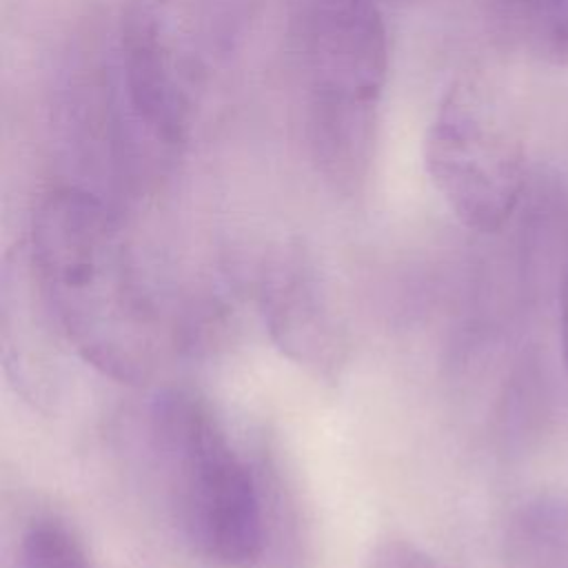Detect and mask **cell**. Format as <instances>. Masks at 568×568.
<instances>
[{
  "instance_id": "obj_2",
  "label": "cell",
  "mask_w": 568,
  "mask_h": 568,
  "mask_svg": "<svg viewBox=\"0 0 568 568\" xmlns=\"http://www.w3.org/2000/svg\"><path fill=\"white\" fill-rule=\"evenodd\" d=\"M149 448L184 544L220 568H253L268 552L260 466L235 448L204 397L162 390L149 410Z\"/></svg>"
},
{
  "instance_id": "obj_11",
  "label": "cell",
  "mask_w": 568,
  "mask_h": 568,
  "mask_svg": "<svg viewBox=\"0 0 568 568\" xmlns=\"http://www.w3.org/2000/svg\"><path fill=\"white\" fill-rule=\"evenodd\" d=\"M559 333H561V357H564V366H566V375H568V275L561 284V293H559Z\"/></svg>"
},
{
  "instance_id": "obj_1",
  "label": "cell",
  "mask_w": 568,
  "mask_h": 568,
  "mask_svg": "<svg viewBox=\"0 0 568 568\" xmlns=\"http://www.w3.org/2000/svg\"><path fill=\"white\" fill-rule=\"evenodd\" d=\"M29 271L78 357L120 384L146 382L160 357V322L120 224L80 186H53L36 204Z\"/></svg>"
},
{
  "instance_id": "obj_6",
  "label": "cell",
  "mask_w": 568,
  "mask_h": 568,
  "mask_svg": "<svg viewBox=\"0 0 568 568\" xmlns=\"http://www.w3.org/2000/svg\"><path fill=\"white\" fill-rule=\"evenodd\" d=\"M257 306L284 357L317 379L339 377L348 355L346 331L308 257L297 251L268 257L257 280Z\"/></svg>"
},
{
  "instance_id": "obj_5",
  "label": "cell",
  "mask_w": 568,
  "mask_h": 568,
  "mask_svg": "<svg viewBox=\"0 0 568 568\" xmlns=\"http://www.w3.org/2000/svg\"><path fill=\"white\" fill-rule=\"evenodd\" d=\"M215 44L213 0H126L122 75L138 120L164 142L189 135L202 106Z\"/></svg>"
},
{
  "instance_id": "obj_3",
  "label": "cell",
  "mask_w": 568,
  "mask_h": 568,
  "mask_svg": "<svg viewBox=\"0 0 568 568\" xmlns=\"http://www.w3.org/2000/svg\"><path fill=\"white\" fill-rule=\"evenodd\" d=\"M304 133L328 186L357 193L371 171L388 78V36L373 0H306L300 18Z\"/></svg>"
},
{
  "instance_id": "obj_8",
  "label": "cell",
  "mask_w": 568,
  "mask_h": 568,
  "mask_svg": "<svg viewBox=\"0 0 568 568\" xmlns=\"http://www.w3.org/2000/svg\"><path fill=\"white\" fill-rule=\"evenodd\" d=\"M20 568H95V564L73 528L55 517H38L22 535Z\"/></svg>"
},
{
  "instance_id": "obj_4",
  "label": "cell",
  "mask_w": 568,
  "mask_h": 568,
  "mask_svg": "<svg viewBox=\"0 0 568 568\" xmlns=\"http://www.w3.org/2000/svg\"><path fill=\"white\" fill-rule=\"evenodd\" d=\"M424 162L437 193L462 224L501 229L524 186V149L497 91L477 75L455 80L426 133Z\"/></svg>"
},
{
  "instance_id": "obj_9",
  "label": "cell",
  "mask_w": 568,
  "mask_h": 568,
  "mask_svg": "<svg viewBox=\"0 0 568 568\" xmlns=\"http://www.w3.org/2000/svg\"><path fill=\"white\" fill-rule=\"evenodd\" d=\"M528 29L541 55L568 67V0H537Z\"/></svg>"
},
{
  "instance_id": "obj_7",
  "label": "cell",
  "mask_w": 568,
  "mask_h": 568,
  "mask_svg": "<svg viewBox=\"0 0 568 568\" xmlns=\"http://www.w3.org/2000/svg\"><path fill=\"white\" fill-rule=\"evenodd\" d=\"M513 568H568V499H539L519 508L506 532Z\"/></svg>"
},
{
  "instance_id": "obj_10",
  "label": "cell",
  "mask_w": 568,
  "mask_h": 568,
  "mask_svg": "<svg viewBox=\"0 0 568 568\" xmlns=\"http://www.w3.org/2000/svg\"><path fill=\"white\" fill-rule=\"evenodd\" d=\"M371 568H448L437 557L402 537H386L377 544Z\"/></svg>"
}]
</instances>
